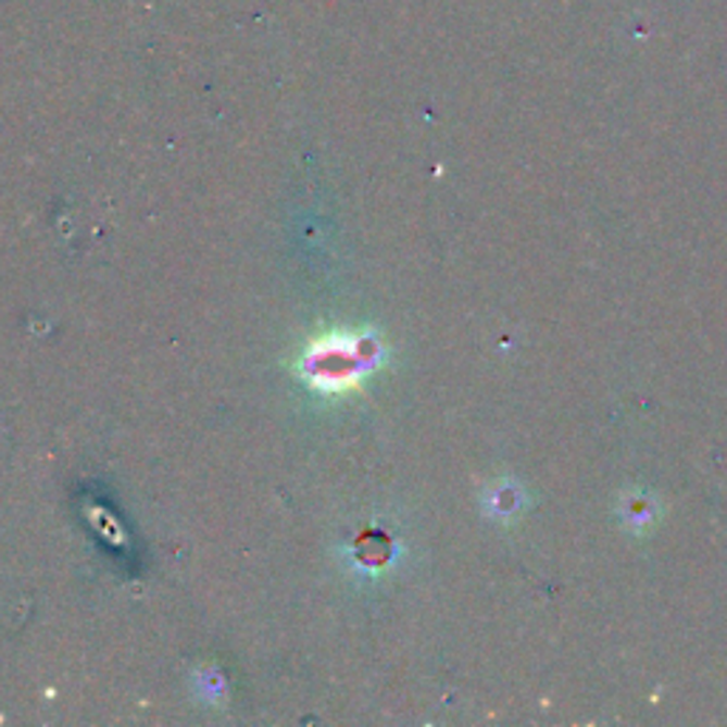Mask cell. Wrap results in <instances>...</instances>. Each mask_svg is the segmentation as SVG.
<instances>
[{
    "label": "cell",
    "instance_id": "obj_1",
    "mask_svg": "<svg viewBox=\"0 0 727 727\" xmlns=\"http://www.w3.org/2000/svg\"><path fill=\"white\" fill-rule=\"evenodd\" d=\"M378 355L381 347L369 336H333L310 347L304 369L318 390H344L347 384H355L361 373L373 367Z\"/></svg>",
    "mask_w": 727,
    "mask_h": 727
}]
</instances>
